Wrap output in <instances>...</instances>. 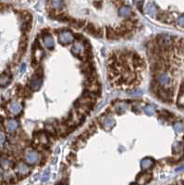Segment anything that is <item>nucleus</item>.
Instances as JSON below:
<instances>
[{"label":"nucleus","instance_id":"f257e3e1","mask_svg":"<svg viewBox=\"0 0 184 185\" xmlns=\"http://www.w3.org/2000/svg\"><path fill=\"white\" fill-rule=\"evenodd\" d=\"M10 79L6 75H1L0 76V86H5L9 83Z\"/></svg>","mask_w":184,"mask_h":185},{"label":"nucleus","instance_id":"f03ea898","mask_svg":"<svg viewBox=\"0 0 184 185\" xmlns=\"http://www.w3.org/2000/svg\"><path fill=\"white\" fill-rule=\"evenodd\" d=\"M8 126H9V130L10 131H14L17 128V122L15 120H10Z\"/></svg>","mask_w":184,"mask_h":185},{"label":"nucleus","instance_id":"7ed1b4c3","mask_svg":"<svg viewBox=\"0 0 184 185\" xmlns=\"http://www.w3.org/2000/svg\"><path fill=\"white\" fill-rule=\"evenodd\" d=\"M52 4L56 8H60L63 5V0H53Z\"/></svg>","mask_w":184,"mask_h":185},{"label":"nucleus","instance_id":"20e7f679","mask_svg":"<svg viewBox=\"0 0 184 185\" xmlns=\"http://www.w3.org/2000/svg\"><path fill=\"white\" fill-rule=\"evenodd\" d=\"M176 129L178 131V132H182L184 130V125L181 124V123H177L176 124Z\"/></svg>","mask_w":184,"mask_h":185},{"label":"nucleus","instance_id":"39448f33","mask_svg":"<svg viewBox=\"0 0 184 185\" xmlns=\"http://www.w3.org/2000/svg\"><path fill=\"white\" fill-rule=\"evenodd\" d=\"M178 23L180 26L184 27V16H181V17L178 18Z\"/></svg>","mask_w":184,"mask_h":185},{"label":"nucleus","instance_id":"423d86ee","mask_svg":"<svg viewBox=\"0 0 184 185\" xmlns=\"http://www.w3.org/2000/svg\"><path fill=\"white\" fill-rule=\"evenodd\" d=\"M179 92H180V95H184V81L180 85V91H179Z\"/></svg>","mask_w":184,"mask_h":185},{"label":"nucleus","instance_id":"0eeeda50","mask_svg":"<svg viewBox=\"0 0 184 185\" xmlns=\"http://www.w3.org/2000/svg\"><path fill=\"white\" fill-rule=\"evenodd\" d=\"M4 141V135L2 133H0V143H2Z\"/></svg>","mask_w":184,"mask_h":185},{"label":"nucleus","instance_id":"6e6552de","mask_svg":"<svg viewBox=\"0 0 184 185\" xmlns=\"http://www.w3.org/2000/svg\"><path fill=\"white\" fill-rule=\"evenodd\" d=\"M1 7H2V5H1V4H0V8H1Z\"/></svg>","mask_w":184,"mask_h":185},{"label":"nucleus","instance_id":"1a4fd4ad","mask_svg":"<svg viewBox=\"0 0 184 185\" xmlns=\"http://www.w3.org/2000/svg\"><path fill=\"white\" fill-rule=\"evenodd\" d=\"M0 176H1V173H0Z\"/></svg>","mask_w":184,"mask_h":185}]
</instances>
